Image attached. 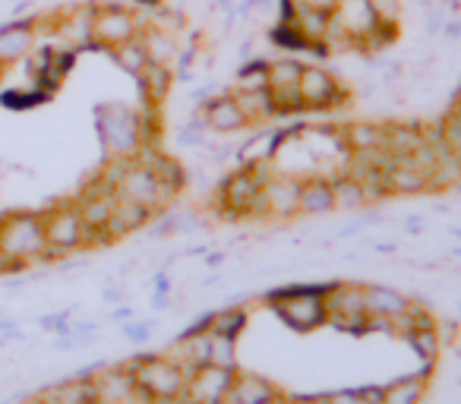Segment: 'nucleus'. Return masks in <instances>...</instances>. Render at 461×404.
<instances>
[{
	"label": "nucleus",
	"instance_id": "obj_1",
	"mask_svg": "<svg viewBox=\"0 0 461 404\" xmlns=\"http://www.w3.org/2000/svg\"><path fill=\"white\" fill-rule=\"evenodd\" d=\"M272 174L269 161L257 165H238L215 190V212L228 221H263L266 219V199L263 184Z\"/></svg>",
	"mask_w": 461,
	"mask_h": 404
},
{
	"label": "nucleus",
	"instance_id": "obj_2",
	"mask_svg": "<svg viewBox=\"0 0 461 404\" xmlns=\"http://www.w3.org/2000/svg\"><path fill=\"white\" fill-rule=\"evenodd\" d=\"M0 253H4V272H26L32 265L51 263L41 212L16 209L0 215Z\"/></svg>",
	"mask_w": 461,
	"mask_h": 404
},
{
	"label": "nucleus",
	"instance_id": "obj_3",
	"mask_svg": "<svg viewBox=\"0 0 461 404\" xmlns=\"http://www.w3.org/2000/svg\"><path fill=\"white\" fill-rule=\"evenodd\" d=\"M326 288L329 284H291V288L272 291L266 301L276 310V316L294 332H316L329 326L326 310Z\"/></svg>",
	"mask_w": 461,
	"mask_h": 404
},
{
	"label": "nucleus",
	"instance_id": "obj_4",
	"mask_svg": "<svg viewBox=\"0 0 461 404\" xmlns=\"http://www.w3.org/2000/svg\"><path fill=\"white\" fill-rule=\"evenodd\" d=\"M95 130L108 158H133L142 146L140 111L127 108V104H98Z\"/></svg>",
	"mask_w": 461,
	"mask_h": 404
},
{
	"label": "nucleus",
	"instance_id": "obj_5",
	"mask_svg": "<svg viewBox=\"0 0 461 404\" xmlns=\"http://www.w3.org/2000/svg\"><path fill=\"white\" fill-rule=\"evenodd\" d=\"M41 221H45L48 259H51V263L73 256V253H79V250H89L83 215H79L73 199H64V202L48 206L45 212H41Z\"/></svg>",
	"mask_w": 461,
	"mask_h": 404
},
{
	"label": "nucleus",
	"instance_id": "obj_6",
	"mask_svg": "<svg viewBox=\"0 0 461 404\" xmlns=\"http://www.w3.org/2000/svg\"><path fill=\"white\" fill-rule=\"evenodd\" d=\"M73 202H77L79 215H83L89 247H111L108 225H111V212H114L117 193H114V186L104 180V174L98 171L95 177L83 186V193H79Z\"/></svg>",
	"mask_w": 461,
	"mask_h": 404
},
{
	"label": "nucleus",
	"instance_id": "obj_7",
	"mask_svg": "<svg viewBox=\"0 0 461 404\" xmlns=\"http://www.w3.org/2000/svg\"><path fill=\"white\" fill-rule=\"evenodd\" d=\"M142 29V16L136 13L130 4L121 0H95V22H92V41L98 51L108 54L111 48L123 45V41L136 39Z\"/></svg>",
	"mask_w": 461,
	"mask_h": 404
},
{
	"label": "nucleus",
	"instance_id": "obj_8",
	"mask_svg": "<svg viewBox=\"0 0 461 404\" xmlns=\"http://www.w3.org/2000/svg\"><path fill=\"white\" fill-rule=\"evenodd\" d=\"M130 370H133L136 389L146 391L149 398H161V395H180L186 385L190 373L171 360L167 354H142V357L130 360Z\"/></svg>",
	"mask_w": 461,
	"mask_h": 404
},
{
	"label": "nucleus",
	"instance_id": "obj_9",
	"mask_svg": "<svg viewBox=\"0 0 461 404\" xmlns=\"http://www.w3.org/2000/svg\"><path fill=\"white\" fill-rule=\"evenodd\" d=\"M297 92H301L307 114H326V111L345 108L351 102V89L320 64H303V73L297 79Z\"/></svg>",
	"mask_w": 461,
	"mask_h": 404
},
{
	"label": "nucleus",
	"instance_id": "obj_10",
	"mask_svg": "<svg viewBox=\"0 0 461 404\" xmlns=\"http://www.w3.org/2000/svg\"><path fill=\"white\" fill-rule=\"evenodd\" d=\"M326 310L329 322L345 332L366 335V301H364V284L357 282H329L326 288Z\"/></svg>",
	"mask_w": 461,
	"mask_h": 404
},
{
	"label": "nucleus",
	"instance_id": "obj_11",
	"mask_svg": "<svg viewBox=\"0 0 461 404\" xmlns=\"http://www.w3.org/2000/svg\"><path fill=\"white\" fill-rule=\"evenodd\" d=\"M263 199H266V219L288 221L301 215V180L294 174L272 171L263 184Z\"/></svg>",
	"mask_w": 461,
	"mask_h": 404
},
{
	"label": "nucleus",
	"instance_id": "obj_12",
	"mask_svg": "<svg viewBox=\"0 0 461 404\" xmlns=\"http://www.w3.org/2000/svg\"><path fill=\"white\" fill-rule=\"evenodd\" d=\"M234 373L238 370H224V366L215 364H203L196 370H190L184 385V395L190 398L193 404H224L230 391V382H234Z\"/></svg>",
	"mask_w": 461,
	"mask_h": 404
},
{
	"label": "nucleus",
	"instance_id": "obj_13",
	"mask_svg": "<svg viewBox=\"0 0 461 404\" xmlns=\"http://www.w3.org/2000/svg\"><path fill=\"white\" fill-rule=\"evenodd\" d=\"M199 114L205 121V130L218 136H230V133H244L250 123H247L244 111L234 102V92H221V95H212L209 102L199 104Z\"/></svg>",
	"mask_w": 461,
	"mask_h": 404
},
{
	"label": "nucleus",
	"instance_id": "obj_14",
	"mask_svg": "<svg viewBox=\"0 0 461 404\" xmlns=\"http://www.w3.org/2000/svg\"><path fill=\"white\" fill-rule=\"evenodd\" d=\"M35 48H39V26H35V16L4 22V26H0V64L4 67H14V64H20V60H26Z\"/></svg>",
	"mask_w": 461,
	"mask_h": 404
},
{
	"label": "nucleus",
	"instance_id": "obj_15",
	"mask_svg": "<svg viewBox=\"0 0 461 404\" xmlns=\"http://www.w3.org/2000/svg\"><path fill=\"white\" fill-rule=\"evenodd\" d=\"M92 385H95L98 404H127L136 395V379L127 364L123 366H98L92 373Z\"/></svg>",
	"mask_w": 461,
	"mask_h": 404
},
{
	"label": "nucleus",
	"instance_id": "obj_16",
	"mask_svg": "<svg viewBox=\"0 0 461 404\" xmlns=\"http://www.w3.org/2000/svg\"><path fill=\"white\" fill-rule=\"evenodd\" d=\"M282 401V391L278 385H272L259 373H234V382L224 398V404H278Z\"/></svg>",
	"mask_w": 461,
	"mask_h": 404
},
{
	"label": "nucleus",
	"instance_id": "obj_17",
	"mask_svg": "<svg viewBox=\"0 0 461 404\" xmlns=\"http://www.w3.org/2000/svg\"><path fill=\"white\" fill-rule=\"evenodd\" d=\"M332 20L339 22V26L345 29L357 45H360V39H364V35L379 22L366 0H339L335 10H332Z\"/></svg>",
	"mask_w": 461,
	"mask_h": 404
},
{
	"label": "nucleus",
	"instance_id": "obj_18",
	"mask_svg": "<svg viewBox=\"0 0 461 404\" xmlns=\"http://www.w3.org/2000/svg\"><path fill=\"white\" fill-rule=\"evenodd\" d=\"M335 212V193L332 180L322 177V174H310L301 180V215L310 219H320V215Z\"/></svg>",
	"mask_w": 461,
	"mask_h": 404
},
{
	"label": "nucleus",
	"instance_id": "obj_19",
	"mask_svg": "<svg viewBox=\"0 0 461 404\" xmlns=\"http://www.w3.org/2000/svg\"><path fill=\"white\" fill-rule=\"evenodd\" d=\"M420 193H429V177L417 171L408 158H398L385 171V196H420Z\"/></svg>",
	"mask_w": 461,
	"mask_h": 404
},
{
	"label": "nucleus",
	"instance_id": "obj_20",
	"mask_svg": "<svg viewBox=\"0 0 461 404\" xmlns=\"http://www.w3.org/2000/svg\"><path fill=\"white\" fill-rule=\"evenodd\" d=\"M152 219H155V215L149 212V209H142V206H136V202H130V199L117 196L114 212H111V225H108L111 244H117V240H123V238H130V234L142 231V228H146Z\"/></svg>",
	"mask_w": 461,
	"mask_h": 404
},
{
	"label": "nucleus",
	"instance_id": "obj_21",
	"mask_svg": "<svg viewBox=\"0 0 461 404\" xmlns=\"http://www.w3.org/2000/svg\"><path fill=\"white\" fill-rule=\"evenodd\" d=\"M364 301H366V313L385 316V319H392V322L411 307V297L389 288V284H364Z\"/></svg>",
	"mask_w": 461,
	"mask_h": 404
},
{
	"label": "nucleus",
	"instance_id": "obj_22",
	"mask_svg": "<svg viewBox=\"0 0 461 404\" xmlns=\"http://www.w3.org/2000/svg\"><path fill=\"white\" fill-rule=\"evenodd\" d=\"M140 83V92H142V104L146 108H161L174 85V70L171 67H161V64H146L136 76Z\"/></svg>",
	"mask_w": 461,
	"mask_h": 404
},
{
	"label": "nucleus",
	"instance_id": "obj_23",
	"mask_svg": "<svg viewBox=\"0 0 461 404\" xmlns=\"http://www.w3.org/2000/svg\"><path fill=\"white\" fill-rule=\"evenodd\" d=\"M427 142L423 136V123L417 121H385V148L395 158H408L414 148H420Z\"/></svg>",
	"mask_w": 461,
	"mask_h": 404
},
{
	"label": "nucleus",
	"instance_id": "obj_24",
	"mask_svg": "<svg viewBox=\"0 0 461 404\" xmlns=\"http://www.w3.org/2000/svg\"><path fill=\"white\" fill-rule=\"evenodd\" d=\"M136 39H140L142 51H146V58H149V64L174 67V60H177V51H180V39H177V35H167V32H161V29H155V26H142Z\"/></svg>",
	"mask_w": 461,
	"mask_h": 404
},
{
	"label": "nucleus",
	"instance_id": "obj_25",
	"mask_svg": "<svg viewBox=\"0 0 461 404\" xmlns=\"http://www.w3.org/2000/svg\"><path fill=\"white\" fill-rule=\"evenodd\" d=\"M379 146H385V121H351L341 127V148L345 152Z\"/></svg>",
	"mask_w": 461,
	"mask_h": 404
},
{
	"label": "nucleus",
	"instance_id": "obj_26",
	"mask_svg": "<svg viewBox=\"0 0 461 404\" xmlns=\"http://www.w3.org/2000/svg\"><path fill=\"white\" fill-rule=\"evenodd\" d=\"M433 366H423L417 376H402L392 385H383V401L379 404H420L427 395V379Z\"/></svg>",
	"mask_w": 461,
	"mask_h": 404
},
{
	"label": "nucleus",
	"instance_id": "obj_27",
	"mask_svg": "<svg viewBox=\"0 0 461 404\" xmlns=\"http://www.w3.org/2000/svg\"><path fill=\"white\" fill-rule=\"evenodd\" d=\"M234 102L244 111L250 127H263V123L276 121V104H272L269 89H234Z\"/></svg>",
	"mask_w": 461,
	"mask_h": 404
},
{
	"label": "nucleus",
	"instance_id": "obj_28",
	"mask_svg": "<svg viewBox=\"0 0 461 404\" xmlns=\"http://www.w3.org/2000/svg\"><path fill=\"white\" fill-rule=\"evenodd\" d=\"M332 193H335V209H345V212H354V209H366L370 206V196H366L364 184H360L357 177H351V174L341 167V171H335L332 177Z\"/></svg>",
	"mask_w": 461,
	"mask_h": 404
},
{
	"label": "nucleus",
	"instance_id": "obj_29",
	"mask_svg": "<svg viewBox=\"0 0 461 404\" xmlns=\"http://www.w3.org/2000/svg\"><path fill=\"white\" fill-rule=\"evenodd\" d=\"M48 398L54 404H98L95 398V385H92L89 376H73V379H64V382L51 385L45 389Z\"/></svg>",
	"mask_w": 461,
	"mask_h": 404
},
{
	"label": "nucleus",
	"instance_id": "obj_30",
	"mask_svg": "<svg viewBox=\"0 0 461 404\" xmlns=\"http://www.w3.org/2000/svg\"><path fill=\"white\" fill-rule=\"evenodd\" d=\"M398 41H402V22H385L379 20L376 26L370 29V32L360 39L357 45V54H364V58H376V54L389 51V48H395Z\"/></svg>",
	"mask_w": 461,
	"mask_h": 404
},
{
	"label": "nucleus",
	"instance_id": "obj_31",
	"mask_svg": "<svg viewBox=\"0 0 461 404\" xmlns=\"http://www.w3.org/2000/svg\"><path fill=\"white\" fill-rule=\"evenodd\" d=\"M269 45L276 48V51H282V54H310L313 51V45L316 41H310V39H303L301 35V29L294 26V22H285V20H276V26L269 29Z\"/></svg>",
	"mask_w": 461,
	"mask_h": 404
},
{
	"label": "nucleus",
	"instance_id": "obj_32",
	"mask_svg": "<svg viewBox=\"0 0 461 404\" xmlns=\"http://www.w3.org/2000/svg\"><path fill=\"white\" fill-rule=\"evenodd\" d=\"M247 322H250L247 307H221V310H215V313H209V332L238 341L240 335H244Z\"/></svg>",
	"mask_w": 461,
	"mask_h": 404
},
{
	"label": "nucleus",
	"instance_id": "obj_33",
	"mask_svg": "<svg viewBox=\"0 0 461 404\" xmlns=\"http://www.w3.org/2000/svg\"><path fill=\"white\" fill-rule=\"evenodd\" d=\"M404 341L411 345V351L417 354V357L423 360V366H433L436 357H439L442 351V335H439V326L433 328H414V332L402 335Z\"/></svg>",
	"mask_w": 461,
	"mask_h": 404
},
{
	"label": "nucleus",
	"instance_id": "obj_34",
	"mask_svg": "<svg viewBox=\"0 0 461 404\" xmlns=\"http://www.w3.org/2000/svg\"><path fill=\"white\" fill-rule=\"evenodd\" d=\"M301 73H303V60H297L294 54H282V58L269 60L266 89H288V85H297Z\"/></svg>",
	"mask_w": 461,
	"mask_h": 404
},
{
	"label": "nucleus",
	"instance_id": "obj_35",
	"mask_svg": "<svg viewBox=\"0 0 461 404\" xmlns=\"http://www.w3.org/2000/svg\"><path fill=\"white\" fill-rule=\"evenodd\" d=\"M142 26H155V29H161V32L177 35V39H180V35L186 32V26H190V20H186L184 10L167 7V4H161V7H155L152 13L142 16Z\"/></svg>",
	"mask_w": 461,
	"mask_h": 404
},
{
	"label": "nucleus",
	"instance_id": "obj_36",
	"mask_svg": "<svg viewBox=\"0 0 461 404\" xmlns=\"http://www.w3.org/2000/svg\"><path fill=\"white\" fill-rule=\"evenodd\" d=\"M266 79H269V58H247L234 73V89H266Z\"/></svg>",
	"mask_w": 461,
	"mask_h": 404
},
{
	"label": "nucleus",
	"instance_id": "obj_37",
	"mask_svg": "<svg viewBox=\"0 0 461 404\" xmlns=\"http://www.w3.org/2000/svg\"><path fill=\"white\" fill-rule=\"evenodd\" d=\"M108 58L114 60V64L121 67L123 73H130V76H133V79L140 76V70L149 64V58H146V51H142L140 39H130V41H123V45L111 48Z\"/></svg>",
	"mask_w": 461,
	"mask_h": 404
},
{
	"label": "nucleus",
	"instance_id": "obj_38",
	"mask_svg": "<svg viewBox=\"0 0 461 404\" xmlns=\"http://www.w3.org/2000/svg\"><path fill=\"white\" fill-rule=\"evenodd\" d=\"M269 92H272V104H276V117H301V114H307L297 85H288V89H269Z\"/></svg>",
	"mask_w": 461,
	"mask_h": 404
},
{
	"label": "nucleus",
	"instance_id": "obj_39",
	"mask_svg": "<svg viewBox=\"0 0 461 404\" xmlns=\"http://www.w3.org/2000/svg\"><path fill=\"white\" fill-rule=\"evenodd\" d=\"M209 364L224 366V370H238V341L224 338V335H212Z\"/></svg>",
	"mask_w": 461,
	"mask_h": 404
},
{
	"label": "nucleus",
	"instance_id": "obj_40",
	"mask_svg": "<svg viewBox=\"0 0 461 404\" xmlns=\"http://www.w3.org/2000/svg\"><path fill=\"white\" fill-rule=\"evenodd\" d=\"M439 127H442V146L461 161V121H455L452 114H442Z\"/></svg>",
	"mask_w": 461,
	"mask_h": 404
},
{
	"label": "nucleus",
	"instance_id": "obj_41",
	"mask_svg": "<svg viewBox=\"0 0 461 404\" xmlns=\"http://www.w3.org/2000/svg\"><path fill=\"white\" fill-rule=\"evenodd\" d=\"M366 4H370V10L376 13V20L402 22V10H404L402 0H366Z\"/></svg>",
	"mask_w": 461,
	"mask_h": 404
},
{
	"label": "nucleus",
	"instance_id": "obj_42",
	"mask_svg": "<svg viewBox=\"0 0 461 404\" xmlns=\"http://www.w3.org/2000/svg\"><path fill=\"white\" fill-rule=\"evenodd\" d=\"M316 404H366V401L357 389H345V391H329V395H320V401Z\"/></svg>",
	"mask_w": 461,
	"mask_h": 404
},
{
	"label": "nucleus",
	"instance_id": "obj_43",
	"mask_svg": "<svg viewBox=\"0 0 461 404\" xmlns=\"http://www.w3.org/2000/svg\"><path fill=\"white\" fill-rule=\"evenodd\" d=\"M446 7H439V4H433V7H427V35H439L442 26H446Z\"/></svg>",
	"mask_w": 461,
	"mask_h": 404
},
{
	"label": "nucleus",
	"instance_id": "obj_44",
	"mask_svg": "<svg viewBox=\"0 0 461 404\" xmlns=\"http://www.w3.org/2000/svg\"><path fill=\"white\" fill-rule=\"evenodd\" d=\"M123 335L140 345V341H146L149 335H152V326H149V322H130V326H123Z\"/></svg>",
	"mask_w": 461,
	"mask_h": 404
},
{
	"label": "nucleus",
	"instance_id": "obj_45",
	"mask_svg": "<svg viewBox=\"0 0 461 404\" xmlns=\"http://www.w3.org/2000/svg\"><path fill=\"white\" fill-rule=\"evenodd\" d=\"M439 35L446 41H461V16H455V20H446V26H442Z\"/></svg>",
	"mask_w": 461,
	"mask_h": 404
},
{
	"label": "nucleus",
	"instance_id": "obj_46",
	"mask_svg": "<svg viewBox=\"0 0 461 404\" xmlns=\"http://www.w3.org/2000/svg\"><path fill=\"white\" fill-rule=\"evenodd\" d=\"M291 4H294V7H313V10H326V13H332L339 0H291Z\"/></svg>",
	"mask_w": 461,
	"mask_h": 404
},
{
	"label": "nucleus",
	"instance_id": "obj_47",
	"mask_svg": "<svg viewBox=\"0 0 461 404\" xmlns=\"http://www.w3.org/2000/svg\"><path fill=\"white\" fill-rule=\"evenodd\" d=\"M404 231H408V234H420L423 231V219H420V215H411V219L404 221Z\"/></svg>",
	"mask_w": 461,
	"mask_h": 404
},
{
	"label": "nucleus",
	"instance_id": "obj_48",
	"mask_svg": "<svg viewBox=\"0 0 461 404\" xmlns=\"http://www.w3.org/2000/svg\"><path fill=\"white\" fill-rule=\"evenodd\" d=\"M446 114H452L455 121H461V95H455V98H452V104H448Z\"/></svg>",
	"mask_w": 461,
	"mask_h": 404
},
{
	"label": "nucleus",
	"instance_id": "obj_49",
	"mask_svg": "<svg viewBox=\"0 0 461 404\" xmlns=\"http://www.w3.org/2000/svg\"><path fill=\"white\" fill-rule=\"evenodd\" d=\"M205 263H209V265H221V253H209V256H205Z\"/></svg>",
	"mask_w": 461,
	"mask_h": 404
},
{
	"label": "nucleus",
	"instance_id": "obj_50",
	"mask_svg": "<svg viewBox=\"0 0 461 404\" xmlns=\"http://www.w3.org/2000/svg\"><path fill=\"white\" fill-rule=\"evenodd\" d=\"M446 10H452V13H458V10H461V0H446Z\"/></svg>",
	"mask_w": 461,
	"mask_h": 404
},
{
	"label": "nucleus",
	"instance_id": "obj_51",
	"mask_svg": "<svg viewBox=\"0 0 461 404\" xmlns=\"http://www.w3.org/2000/svg\"><path fill=\"white\" fill-rule=\"evenodd\" d=\"M127 316H130V310H127V307L114 310V319H127Z\"/></svg>",
	"mask_w": 461,
	"mask_h": 404
},
{
	"label": "nucleus",
	"instance_id": "obj_52",
	"mask_svg": "<svg viewBox=\"0 0 461 404\" xmlns=\"http://www.w3.org/2000/svg\"><path fill=\"white\" fill-rule=\"evenodd\" d=\"M0 275H4V253H0Z\"/></svg>",
	"mask_w": 461,
	"mask_h": 404
},
{
	"label": "nucleus",
	"instance_id": "obj_53",
	"mask_svg": "<svg viewBox=\"0 0 461 404\" xmlns=\"http://www.w3.org/2000/svg\"><path fill=\"white\" fill-rule=\"evenodd\" d=\"M4 70H7V67H4V64H0V79H4Z\"/></svg>",
	"mask_w": 461,
	"mask_h": 404
},
{
	"label": "nucleus",
	"instance_id": "obj_54",
	"mask_svg": "<svg viewBox=\"0 0 461 404\" xmlns=\"http://www.w3.org/2000/svg\"><path fill=\"white\" fill-rule=\"evenodd\" d=\"M458 95H461V89H458Z\"/></svg>",
	"mask_w": 461,
	"mask_h": 404
}]
</instances>
